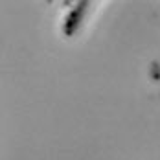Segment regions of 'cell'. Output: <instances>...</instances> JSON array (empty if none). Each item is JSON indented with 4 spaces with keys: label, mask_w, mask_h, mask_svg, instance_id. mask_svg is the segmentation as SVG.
Listing matches in <instances>:
<instances>
[{
    "label": "cell",
    "mask_w": 160,
    "mask_h": 160,
    "mask_svg": "<svg viewBox=\"0 0 160 160\" xmlns=\"http://www.w3.org/2000/svg\"><path fill=\"white\" fill-rule=\"evenodd\" d=\"M88 6H90V2H78V4H76L74 11L66 17V20H64V28H63L64 35L70 37V35L76 33V30L79 28L81 20H83V15H85V11H87Z\"/></svg>",
    "instance_id": "1"
}]
</instances>
